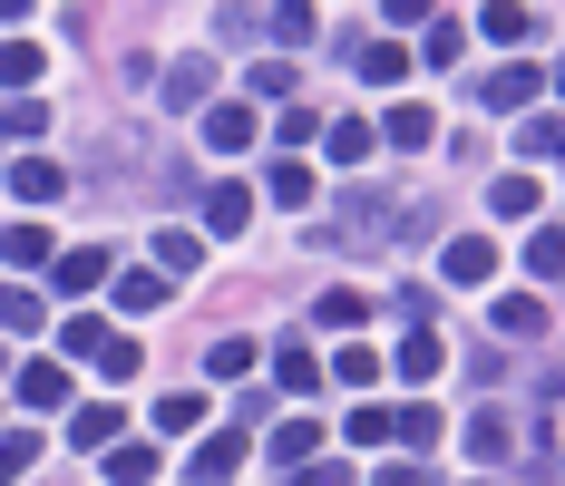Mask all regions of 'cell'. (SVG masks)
I'll list each match as a JSON object with an SVG mask.
<instances>
[{
	"instance_id": "29",
	"label": "cell",
	"mask_w": 565,
	"mask_h": 486,
	"mask_svg": "<svg viewBox=\"0 0 565 486\" xmlns=\"http://www.w3.org/2000/svg\"><path fill=\"white\" fill-rule=\"evenodd\" d=\"M458 50H468V30H458L449 10H439V20H429V40H419V58H429V68H449Z\"/></svg>"
},
{
	"instance_id": "36",
	"label": "cell",
	"mask_w": 565,
	"mask_h": 486,
	"mask_svg": "<svg viewBox=\"0 0 565 486\" xmlns=\"http://www.w3.org/2000/svg\"><path fill=\"white\" fill-rule=\"evenodd\" d=\"M264 185H274V205H312V175H302V165H292V156H282L274 175H264Z\"/></svg>"
},
{
	"instance_id": "22",
	"label": "cell",
	"mask_w": 565,
	"mask_h": 486,
	"mask_svg": "<svg viewBox=\"0 0 565 486\" xmlns=\"http://www.w3.org/2000/svg\"><path fill=\"white\" fill-rule=\"evenodd\" d=\"M478 30H488L498 50H526V40H536V10H478Z\"/></svg>"
},
{
	"instance_id": "11",
	"label": "cell",
	"mask_w": 565,
	"mask_h": 486,
	"mask_svg": "<svg viewBox=\"0 0 565 486\" xmlns=\"http://www.w3.org/2000/svg\"><path fill=\"white\" fill-rule=\"evenodd\" d=\"M50 282H58V292H98V282H108V253L78 244V253H58V263H50Z\"/></svg>"
},
{
	"instance_id": "40",
	"label": "cell",
	"mask_w": 565,
	"mask_h": 486,
	"mask_svg": "<svg viewBox=\"0 0 565 486\" xmlns=\"http://www.w3.org/2000/svg\"><path fill=\"white\" fill-rule=\"evenodd\" d=\"M526 156H556V165H565V127H556V117H536V127H526Z\"/></svg>"
},
{
	"instance_id": "6",
	"label": "cell",
	"mask_w": 565,
	"mask_h": 486,
	"mask_svg": "<svg viewBox=\"0 0 565 486\" xmlns=\"http://www.w3.org/2000/svg\"><path fill=\"white\" fill-rule=\"evenodd\" d=\"M10 389H20V409H68V370L58 360H20Z\"/></svg>"
},
{
	"instance_id": "17",
	"label": "cell",
	"mask_w": 565,
	"mask_h": 486,
	"mask_svg": "<svg viewBox=\"0 0 565 486\" xmlns=\"http://www.w3.org/2000/svg\"><path fill=\"white\" fill-rule=\"evenodd\" d=\"M322 137H332V165H361L371 147H381V127H361V117H332Z\"/></svg>"
},
{
	"instance_id": "2",
	"label": "cell",
	"mask_w": 565,
	"mask_h": 486,
	"mask_svg": "<svg viewBox=\"0 0 565 486\" xmlns=\"http://www.w3.org/2000/svg\"><path fill=\"white\" fill-rule=\"evenodd\" d=\"M58 341H68V360H98L108 379H127V370H137V341H127L117 322H68Z\"/></svg>"
},
{
	"instance_id": "19",
	"label": "cell",
	"mask_w": 565,
	"mask_h": 486,
	"mask_svg": "<svg viewBox=\"0 0 565 486\" xmlns=\"http://www.w3.org/2000/svg\"><path fill=\"white\" fill-rule=\"evenodd\" d=\"M312 447H322V419H282V429H274V457H282V467H312Z\"/></svg>"
},
{
	"instance_id": "32",
	"label": "cell",
	"mask_w": 565,
	"mask_h": 486,
	"mask_svg": "<svg viewBox=\"0 0 565 486\" xmlns=\"http://www.w3.org/2000/svg\"><path fill=\"white\" fill-rule=\"evenodd\" d=\"M0 88H40V50H30V40L0 50Z\"/></svg>"
},
{
	"instance_id": "46",
	"label": "cell",
	"mask_w": 565,
	"mask_h": 486,
	"mask_svg": "<svg viewBox=\"0 0 565 486\" xmlns=\"http://www.w3.org/2000/svg\"><path fill=\"white\" fill-rule=\"evenodd\" d=\"M0 20H10V10H0Z\"/></svg>"
},
{
	"instance_id": "16",
	"label": "cell",
	"mask_w": 565,
	"mask_h": 486,
	"mask_svg": "<svg viewBox=\"0 0 565 486\" xmlns=\"http://www.w3.org/2000/svg\"><path fill=\"white\" fill-rule=\"evenodd\" d=\"M244 224H254V195L244 185H215L205 195V234H244Z\"/></svg>"
},
{
	"instance_id": "9",
	"label": "cell",
	"mask_w": 565,
	"mask_h": 486,
	"mask_svg": "<svg viewBox=\"0 0 565 486\" xmlns=\"http://www.w3.org/2000/svg\"><path fill=\"white\" fill-rule=\"evenodd\" d=\"M351 68H361L371 88H399V78H409V50H399V40H361V50H351Z\"/></svg>"
},
{
	"instance_id": "37",
	"label": "cell",
	"mask_w": 565,
	"mask_h": 486,
	"mask_svg": "<svg viewBox=\"0 0 565 486\" xmlns=\"http://www.w3.org/2000/svg\"><path fill=\"white\" fill-rule=\"evenodd\" d=\"M195 419H205V399H195V389H175L167 409H157V429H167V438H185V429H195Z\"/></svg>"
},
{
	"instance_id": "21",
	"label": "cell",
	"mask_w": 565,
	"mask_h": 486,
	"mask_svg": "<svg viewBox=\"0 0 565 486\" xmlns=\"http://www.w3.org/2000/svg\"><path fill=\"white\" fill-rule=\"evenodd\" d=\"M498 331H508V341H536V331H546V302H536V292H508V302H498Z\"/></svg>"
},
{
	"instance_id": "3",
	"label": "cell",
	"mask_w": 565,
	"mask_h": 486,
	"mask_svg": "<svg viewBox=\"0 0 565 486\" xmlns=\"http://www.w3.org/2000/svg\"><path fill=\"white\" fill-rule=\"evenodd\" d=\"M117 438H127V409H117V399H88V409H68V447H78V457H88V447L108 457Z\"/></svg>"
},
{
	"instance_id": "38",
	"label": "cell",
	"mask_w": 565,
	"mask_h": 486,
	"mask_svg": "<svg viewBox=\"0 0 565 486\" xmlns=\"http://www.w3.org/2000/svg\"><path fill=\"white\" fill-rule=\"evenodd\" d=\"M205 370H215V379H244V370H254V341H215Z\"/></svg>"
},
{
	"instance_id": "1",
	"label": "cell",
	"mask_w": 565,
	"mask_h": 486,
	"mask_svg": "<svg viewBox=\"0 0 565 486\" xmlns=\"http://www.w3.org/2000/svg\"><path fill=\"white\" fill-rule=\"evenodd\" d=\"M399 234H409V215L381 205V195H351V205L322 224V244H351V253H361V244H399Z\"/></svg>"
},
{
	"instance_id": "27",
	"label": "cell",
	"mask_w": 565,
	"mask_h": 486,
	"mask_svg": "<svg viewBox=\"0 0 565 486\" xmlns=\"http://www.w3.org/2000/svg\"><path fill=\"white\" fill-rule=\"evenodd\" d=\"M274 40H282V50H312V40H322V10H302V0L274 10Z\"/></svg>"
},
{
	"instance_id": "26",
	"label": "cell",
	"mask_w": 565,
	"mask_h": 486,
	"mask_svg": "<svg viewBox=\"0 0 565 486\" xmlns=\"http://www.w3.org/2000/svg\"><path fill=\"white\" fill-rule=\"evenodd\" d=\"M167 302V272H117V312H157Z\"/></svg>"
},
{
	"instance_id": "15",
	"label": "cell",
	"mask_w": 565,
	"mask_h": 486,
	"mask_svg": "<svg viewBox=\"0 0 565 486\" xmlns=\"http://www.w3.org/2000/svg\"><path fill=\"white\" fill-rule=\"evenodd\" d=\"M381 137H391L399 156H419V147H429V137H439V127H429V108H409V98H399V108L381 117Z\"/></svg>"
},
{
	"instance_id": "20",
	"label": "cell",
	"mask_w": 565,
	"mask_h": 486,
	"mask_svg": "<svg viewBox=\"0 0 565 486\" xmlns=\"http://www.w3.org/2000/svg\"><path fill=\"white\" fill-rule=\"evenodd\" d=\"M526 272H536V282L565 272V224H536V234H526Z\"/></svg>"
},
{
	"instance_id": "35",
	"label": "cell",
	"mask_w": 565,
	"mask_h": 486,
	"mask_svg": "<svg viewBox=\"0 0 565 486\" xmlns=\"http://www.w3.org/2000/svg\"><path fill=\"white\" fill-rule=\"evenodd\" d=\"M40 127H50L40 98H10V108H0V137H40Z\"/></svg>"
},
{
	"instance_id": "39",
	"label": "cell",
	"mask_w": 565,
	"mask_h": 486,
	"mask_svg": "<svg viewBox=\"0 0 565 486\" xmlns=\"http://www.w3.org/2000/svg\"><path fill=\"white\" fill-rule=\"evenodd\" d=\"M157 263H167V282H175V272H195V234H157Z\"/></svg>"
},
{
	"instance_id": "10",
	"label": "cell",
	"mask_w": 565,
	"mask_h": 486,
	"mask_svg": "<svg viewBox=\"0 0 565 486\" xmlns=\"http://www.w3.org/2000/svg\"><path fill=\"white\" fill-rule=\"evenodd\" d=\"M205 88H215V58H205V50H185V58H167V98H175V108H195V98H205Z\"/></svg>"
},
{
	"instance_id": "43",
	"label": "cell",
	"mask_w": 565,
	"mask_h": 486,
	"mask_svg": "<svg viewBox=\"0 0 565 486\" xmlns=\"http://www.w3.org/2000/svg\"><path fill=\"white\" fill-rule=\"evenodd\" d=\"M381 486H429V477H419L409 457H391V467H381Z\"/></svg>"
},
{
	"instance_id": "28",
	"label": "cell",
	"mask_w": 565,
	"mask_h": 486,
	"mask_svg": "<svg viewBox=\"0 0 565 486\" xmlns=\"http://www.w3.org/2000/svg\"><path fill=\"white\" fill-rule=\"evenodd\" d=\"M488 205H498V215H536V175H526V165L498 175V185H488Z\"/></svg>"
},
{
	"instance_id": "34",
	"label": "cell",
	"mask_w": 565,
	"mask_h": 486,
	"mask_svg": "<svg viewBox=\"0 0 565 486\" xmlns=\"http://www.w3.org/2000/svg\"><path fill=\"white\" fill-rule=\"evenodd\" d=\"M332 379H351V389H371V379H381V350H361V341H351V350H332Z\"/></svg>"
},
{
	"instance_id": "31",
	"label": "cell",
	"mask_w": 565,
	"mask_h": 486,
	"mask_svg": "<svg viewBox=\"0 0 565 486\" xmlns=\"http://www.w3.org/2000/svg\"><path fill=\"white\" fill-rule=\"evenodd\" d=\"M30 467H40V438H30V429H10V438H0V486H10V477H30Z\"/></svg>"
},
{
	"instance_id": "8",
	"label": "cell",
	"mask_w": 565,
	"mask_h": 486,
	"mask_svg": "<svg viewBox=\"0 0 565 486\" xmlns=\"http://www.w3.org/2000/svg\"><path fill=\"white\" fill-rule=\"evenodd\" d=\"M10 195H20V205H58V195H68V175H58L50 156H20V165H10Z\"/></svg>"
},
{
	"instance_id": "44",
	"label": "cell",
	"mask_w": 565,
	"mask_h": 486,
	"mask_svg": "<svg viewBox=\"0 0 565 486\" xmlns=\"http://www.w3.org/2000/svg\"><path fill=\"white\" fill-rule=\"evenodd\" d=\"M556 98H565V68H556Z\"/></svg>"
},
{
	"instance_id": "13",
	"label": "cell",
	"mask_w": 565,
	"mask_h": 486,
	"mask_svg": "<svg viewBox=\"0 0 565 486\" xmlns=\"http://www.w3.org/2000/svg\"><path fill=\"white\" fill-rule=\"evenodd\" d=\"M205 147L215 156H244L254 147V108H205Z\"/></svg>"
},
{
	"instance_id": "45",
	"label": "cell",
	"mask_w": 565,
	"mask_h": 486,
	"mask_svg": "<svg viewBox=\"0 0 565 486\" xmlns=\"http://www.w3.org/2000/svg\"><path fill=\"white\" fill-rule=\"evenodd\" d=\"M468 486H498V477H468Z\"/></svg>"
},
{
	"instance_id": "25",
	"label": "cell",
	"mask_w": 565,
	"mask_h": 486,
	"mask_svg": "<svg viewBox=\"0 0 565 486\" xmlns=\"http://www.w3.org/2000/svg\"><path fill=\"white\" fill-rule=\"evenodd\" d=\"M341 429L361 438V447H399V409H351Z\"/></svg>"
},
{
	"instance_id": "18",
	"label": "cell",
	"mask_w": 565,
	"mask_h": 486,
	"mask_svg": "<svg viewBox=\"0 0 565 486\" xmlns=\"http://www.w3.org/2000/svg\"><path fill=\"white\" fill-rule=\"evenodd\" d=\"M274 379L292 389V399H302V389H322V360H312L302 341H282V350H274Z\"/></svg>"
},
{
	"instance_id": "7",
	"label": "cell",
	"mask_w": 565,
	"mask_h": 486,
	"mask_svg": "<svg viewBox=\"0 0 565 486\" xmlns=\"http://www.w3.org/2000/svg\"><path fill=\"white\" fill-rule=\"evenodd\" d=\"M244 447H254L244 429H215L205 447H195V486H225V477H244Z\"/></svg>"
},
{
	"instance_id": "5",
	"label": "cell",
	"mask_w": 565,
	"mask_h": 486,
	"mask_svg": "<svg viewBox=\"0 0 565 486\" xmlns=\"http://www.w3.org/2000/svg\"><path fill=\"white\" fill-rule=\"evenodd\" d=\"M439 272H449L458 292H478V282H488V272H498V244H488V234H458L449 253H439Z\"/></svg>"
},
{
	"instance_id": "41",
	"label": "cell",
	"mask_w": 565,
	"mask_h": 486,
	"mask_svg": "<svg viewBox=\"0 0 565 486\" xmlns=\"http://www.w3.org/2000/svg\"><path fill=\"white\" fill-rule=\"evenodd\" d=\"M361 312H371L361 292H322V322H332V331H351V322H361Z\"/></svg>"
},
{
	"instance_id": "24",
	"label": "cell",
	"mask_w": 565,
	"mask_h": 486,
	"mask_svg": "<svg viewBox=\"0 0 565 486\" xmlns=\"http://www.w3.org/2000/svg\"><path fill=\"white\" fill-rule=\"evenodd\" d=\"M399 447H409V457L439 447V409H429V399H399Z\"/></svg>"
},
{
	"instance_id": "33",
	"label": "cell",
	"mask_w": 565,
	"mask_h": 486,
	"mask_svg": "<svg viewBox=\"0 0 565 486\" xmlns=\"http://www.w3.org/2000/svg\"><path fill=\"white\" fill-rule=\"evenodd\" d=\"M0 331H40V292H20V282H0Z\"/></svg>"
},
{
	"instance_id": "23",
	"label": "cell",
	"mask_w": 565,
	"mask_h": 486,
	"mask_svg": "<svg viewBox=\"0 0 565 486\" xmlns=\"http://www.w3.org/2000/svg\"><path fill=\"white\" fill-rule=\"evenodd\" d=\"M439 360H449L439 331H409V341H399V379H439Z\"/></svg>"
},
{
	"instance_id": "42",
	"label": "cell",
	"mask_w": 565,
	"mask_h": 486,
	"mask_svg": "<svg viewBox=\"0 0 565 486\" xmlns=\"http://www.w3.org/2000/svg\"><path fill=\"white\" fill-rule=\"evenodd\" d=\"M292 486H351V467H341V457H322V467H292Z\"/></svg>"
},
{
	"instance_id": "14",
	"label": "cell",
	"mask_w": 565,
	"mask_h": 486,
	"mask_svg": "<svg viewBox=\"0 0 565 486\" xmlns=\"http://www.w3.org/2000/svg\"><path fill=\"white\" fill-rule=\"evenodd\" d=\"M536 88H546V78H536V68H526V58H516V68H498V78H488V88H478V108H526V98H536Z\"/></svg>"
},
{
	"instance_id": "30",
	"label": "cell",
	"mask_w": 565,
	"mask_h": 486,
	"mask_svg": "<svg viewBox=\"0 0 565 486\" xmlns=\"http://www.w3.org/2000/svg\"><path fill=\"white\" fill-rule=\"evenodd\" d=\"M0 263H50V234H40V224H10V234H0Z\"/></svg>"
},
{
	"instance_id": "4",
	"label": "cell",
	"mask_w": 565,
	"mask_h": 486,
	"mask_svg": "<svg viewBox=\"0 0 565 486\" xmlns=\"http://www.w3.org/2000/svg\"><path fill=\"white\" fill-rule=\"evenodd\" d=\"M508 457H516L508 409H478V419H468V467H508Z\"/></svg>"
},
{
	"instance_id": "12",
	"label": "cell",
	"mask_w": 565,
	"mask_h": 486,
	"mask_svg": "<svg viewBox=\"0 0 565 486\" xmlns=\"http://www.w3.org/2000/svg\"><path fill=\"white\" fill-rule=\"evenodd\" d=\"M108 486H157V447H147V438H117L108 447Z\"/></svg>"
}]
</instances>
